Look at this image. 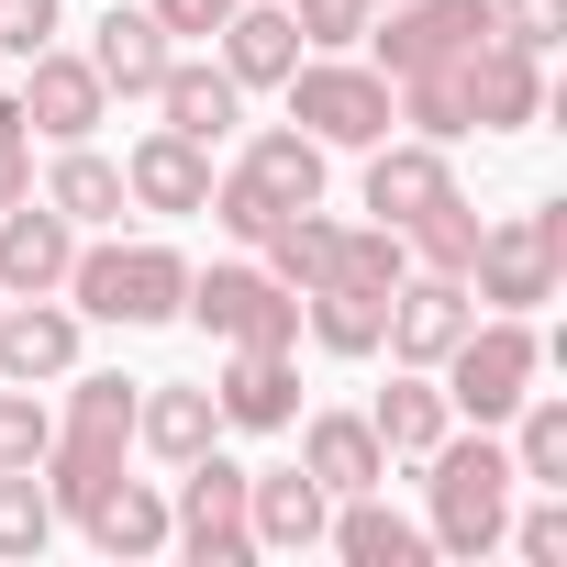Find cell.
Returning <instances> with one entry per match:
<instances>
[{
    "label": "cell",
    "mask_w": 567,
    "mask_h": 567,
    "mask_svg": "<svg viewBox=\"0 0 567 567\" xmlns=\"http://www.w3.org/2000/svg\"><path fill=\"white\" fill-rule=\"evenodd\" d=\"M278 90H290V123H301L323 156H334V145H379V134L401 123V101H390V79H379L368 56H301Z\"/></svg>",
    "instance_id": "5"
},
{
    "label": "cell",
    "mask_w": 567,
    "mask_h": 567,
    "mask_svg": "<svg viewBox=\"0 0 567 567\" xmlns=\"http://www.w3.org/2000/svg\"><path fill=\"white\" fill-rule=\"evenodd\" d=\"M423 489H434V523H423L434 556H489L501 523H512V489H523V478H512V445H501L489 423H478V434L445 423V445L423 456Z\"/></svg>",
    "instance_id": "1"
},
{
    "label": "cell",
    "mask_w": 567,
    "mask_h": 567,
    "mask_svg": "<svg viewBox=\"0 0 567 567\" xmlns=\"http://www.w3.org/2000/svg\"><path fill=\"white\" fill-rule=\"evenodd\" d=\"M68 256H79V223H68L45 189H23L12 212H0V290H12V301L68 290Z\"/></svg>",
    "instance_id": "13"
},
{
    "label": "cell",
    "mask_w": 567,
    "mask_h": 567,
    "mask_svg": "<svg viewBox=\"0 0 567 567\" xmlns=\"http://www.w3.org/2000/svg\"><path fill=\"white\" fill-rule=\"evenodd\" d=\"M0 301H12V290H0Z\"/></svg>",
    "instance_id": "43"
},
{
    "label": "cell",
    "mask_w": 567,
    "mask_h": 567,
    "mask_svg": "<svg viewBox=\"0 0 567 567\" xmlns=\"http://www.w3.org/2000/svg\"><path fill=\"white\" fill-rule=\"evenodd\" d=\"M323 545H334L346 567H423V556H434V534H423V523H401L379 489H357V501L323 523Z\"/></svg>",
    "instance_id": "25"
},
{
    "label": "cell",
    "mask_w": 567,
    "mask_h": 567,
    "mask_svg": "<svg viewBox=\"0 0 567 567\" xmlns=\"http://www.w3.org/2000/svg\"><path fill=\"white\" fill-rule=\"evenodd\" d=\"M478 323V301H467V278H434V267H401V290H390V334H379V357L390 368H445V346Z\"/></svg>",
    "instance_id": "9"
},
{
    "label": "cell",
    "mask_w": 567,
    "mask_h": 567,
    "mask_svg": "<svg viewBox=\"0 0 567 567\" xmlns=\"http://www.w3.org/2000/svg\"><path fill=\"white\" fill-rule=\"evenodd\" d=\"M45 200L68 212V223H123L134 200H123V167L101 156V145H56V167H45Z\"/></svg>",
    "instance_id": "28"
},
{
    "label": "cell",
    "mask_w": 567,
    "mask_h": 567,
    "mask_svg": "<svg viewBox=\"0 0 567 567\" xmlns=\"http://www.w3.org/2000/svg\"><path fill=\"white\" fill-rule=\"evenodd\" d=\"M167 545H178V556H200V567H245V556H256V534H245V467H234L223 445H200V456L178 467Z\"/></svg>",
    "instance_id": "7"
},
{
    "label": "cell",
    "mask_w": 567,
    "mask_h": 567,
    "mask_svg": "<svg viewBox=\"0 0 567 567\" xmlns=\"http://www.w3.org/2000/svg\"><path fill=\"white\" fill-rule=\"evenodd\" d=\"M567 278V200H534V212H501L478 223V256H467V301L489 312H545Z\"/></svg>",
    "instance_id": "3"
},
{
    "label": "cell",
    "mask_w": 567,
    "mask_h": 567,
    "mask_svg": "<svg viewBox=\"0 0 567 567\" xmlns=\"http://www.w3.org/2000/svg\"><path fill=\"white\" fill-rule=\"evenodd\" d=\"M79 368V312L56 301V290H34V301H0V379H68Z\"/></svg>",
    "instance_id": "18"
},
{
    "label": "cell",
    "mask_w": 567,
    "mask_h": 567,
    "mask_svg": "<svg viewBox=\"0 0 567 567\" xmlns=\"http://www.w3.org/2000/svg\"><path fill=\"white\" fill-rule=\"evenodd\" d=\"M212 346H301V290H278L267 267H189V301H178Z\"/></svg>",
    "instance_id": "6"
},
{
    "label": "cell",
    "mask_w": 567,
    "mask_h": 567,
    "mask_svg": "<svg viewBox=\"0 0 567 567\" xmlns=\"http://www.w3.org/2000/svg\"><path fill=\"white\" fill-rule=\"evenodd\" d=\"M456 90H467V123H478V134H523V123L545 112V56L478 34V45L456 56Z\"/></svg>",
    "instance_id": "12"
},
{
    "label": "cell",
    "mask_w": 567,
    "mask_h": 567,
    "mask_svg": "<svg viewBox=\"0 0 567 567\" xmlns=\"http://www.w3.org/2000/svg\"><path fill=\"white\" fill-rule=\"evenodd\" d=\"M45 445H56V412H45L23 379H0V467H34Z\"/></svg>",
    "instance_id": "35"
},
{
    "label": "cell",
    "mask_w": 567,
    "mask_h": 567,
    "mask_svg": "<svg viewBox=\"0 0 567 567\" xmlns=\"http://www.w3.org/2000/svg\"><path fill=\"white\" fill-rule=\"evenodd\" d=\"M323 523H334V489L312 467H245V534H256V556H312Z\"/></svg>",
    "instance_id": "11"
},
{
    "label": "cell",
    "mask_w": 567,
    "mask_h": 567,
    "mask_svg": "<svg viewBox=\"0 0 567 567\" xmlns=\"http://www.w3.org/2000/svg\"><path fill=\"white\" fill-rule=\"evenodd\" d=\"M245 178H256L278 212H312V200H323V145H312L301 123H267V134L245 145Z\"/></svg>",
    "instance_id": "27"
},
{
    "label": "cell",
    "mask_w": 567,
    "mask_h": 567,
    "mask_svg": "<svg viewBox=\"0 0 567 567\" xmlns=\"http://www.w3.org/2000/svg\"><path fill=\"white\" fill-rule=\"evenodd\" d=\"M45 534H56L45 478L34 467H0V556H45Z\"/></svg>",
    "instance_id": "33"
},
{
    "label": "cell",
    "mask_w": 567,
    "mask_h": 567,
    "mask_svg": "<svg viewBox=\"0 0 567 567\" xmlns=\"http://www.w3.org/2000/svg\"><path fill=\"white\" fill-rule=\"evenodd\" d=\"M223 68L234 90H278L301 68V23H290V0H234L223 12Z\"/></svg>",
    "instance_id": "20"
},
{
    "label": "cell",
    "mask_w": 567,
    "mask_h": 567,
    "mask_svg": "<svg viewBox=\"0 0 567 567\" xmlns=\"http://www.w3.org/2000/svg\"><path fill=\"white\" fill-rule=\"evenodd\" d=\"M156 112H167V134H189V145H223V134L245 123V90H234V68H223V56H167V79H156Z\"/></svg>",
    "instance_id": "19"
},
{
    "label": "cell",
    "mask_w": 567,
    "mask_h": 567,
    "mask_svg": "<svg viewBox=\"0 0 567 567\" xmlns=\"http://www.w3.org/2000/svg\"><path fill=\"white\" fill-rule=\"evenodd\" d=\"M0 145H34V134H23V101H12V90H0Z\"/></svg>",
    "instance_id": "42"
},
{
    "label": "cell",
    "mask_w": 567,
    "mask_h": 567,
    "mask_svg": "<svg viewBox=\"0 0 567 567\" xmlns=\"http://www.w3.org/2000/svg\"><path fill=\"white\" fill-rule=\"evenodd\" d=\"M23 134H45V145H90L101 134V112H112V90H101V68L90 56H68V45H45V56H23Z\"/></svg>",
    "instance_id": "10"
},
{
    "label": "cell",
    "mask_w": 567,
    "mask_h": 567,
    "mask_svg": "<svg viewBox=\"0 0 567 567\" xmlns=\"http://www.w3.org/2000/svg\"><path fill=\"white\" fill-rule=\"evenodd\" d=\"M145 12H156L167 34H223V12H234V0H145Z\"/></svg>",
    "instance_id": "40"
},
{
    "label": "cell",
    "mask_w": 567,
    "mask_h": 567,
    "mask_svg": "<svg viewBox=\"0 0 567 567\" xmlns=\"http://www.w3.org/2000/svg\"><path fill=\"white\" fill-rule=\"evenodd\" d=\"M134 401H145V379H112V368H68V423L56 434H90V445H134Z\"/></svg>",
    "instance_id": "30"
},
{
    "label": "cell",
    "mask_w": 567,
    "mask_h": 567,
    "mask_svg": "<svg viewBox=\"0 0 567 567\" xmlns=\"http://www.w3.org/2000/svg\"><path fill=\"white\" fill-rule=\"evenodd\" d=\"M123 200L134 212H200L212 200V145H189V134H134V156H123Z\"/></svg>",
    "instance_id": "17"
},
{
    "label": "cell",
    "mask_w": 567,
    "mask_h": 567,
    "mask_svg": "<svg viewBox=\"0 0 567 567\" xmlns=\"http://www.w3.org/2000/svg\"><path fill=\"white\" fill-rule=\"evenodd\" d=\"M301 467H312L334 501H357V489H390V445L368 434V412H312V423H301Z\"/></svg>",
    "instance_id": "22"
},
{
    "label": "cell",
    "mask_w": 567,
    "mask_h": 567,
    "mask_svg": "<svg viewBox=\"0 0 567 567\" xmlns=\"http://www.w3.org/2000/svg\"><path fill=\"white\" fill-rule=\"evenodd\" d=\"M512 478L567 489V401H556V390H523V401H512Z\"/></svg>",
    "instance_id": "29"
},
{
    "label": "cell",
    "mask_w": 567,
    "mask_h": 567,
    "mask_svg": "<svg viewBox=\"0 0 567 567\" xmlns=\"http://www.w3.org/2000/svg\"><path fill=\"white\" fill-rule=\"evenodd\" d=\"M200 212H212V223H223L234 245H256V234L278 223V200H267V189H256L245 167H212V200H200Z\"/></svg>",
    "instance_id": "36"
},
{
    "label": "cell",
    "mask_w": 567,
    "mask_h": 567,
    "mask_svg": "<svg viewBox=\"0 0 567 567\" xmlns=\"http://www.w3.org/2000/svg\"><path fill=\"white\" fill-rule=\"evenodd\" d=\"M23 189H34V145H0V212H12Z\"/></svg>",
    "instance_id": "41"
},
{
    "label": "cell",
    "mask_w": 567,
    "mask_h": 567,
    "mask_svg": "<svg viewBox=\"0 0 567 567\" xmlns=\"http://www.w3.org/2000/svg\"><path fill=\"white\" fill-rule=\"evenodd\" d=\"M445 423H456V412H445V379H434V368H401V379L368 401V434L390 445V467H423V456L445 445Z\"/></svg>",
    "instance_id": "21"
},
{
    "label": "cell",
    "mask_w": 567,
    "mask_h": 567,
    "mask_svg": "<svg viewBox=\"0 0 567 567\" xmlns=\"http://www.w3.org/2000/svg\"><path fill=\"white\" fill-rule=\"evenodd\" d=\"M68 523H79L101 556H156V545H167V501H156L145 478H101V489H90Z\"/></svg>",
    "instance_id": "24"
},
{
    "label": "cell",
    "mask_w": 567,
    "mask_h": 567,
    "mask_svg": "<svg viewBox=\"0 0 567 567\" xmlns=\"http://www.w3.org/2000/svg\"><path fill=\"white\" fill-rule=\"evenodd\" d=\"M512 545H523V567H567V489H545L523 523H501Z\"/></svg>",
    "instance_id": "38"
},
{
    "label": "cell",
    "mask_w": 567,
    "mask_h": 567,
    "mask_svg": "<svg viewBox=\"0 0 567 567\" xmlns=\"http://www.w3.org/2000/svg\"><path fill=\"white\" fill-rule=\"evenodd\" d=\"M134 445H145V456H167V467H189L200 445H223V401H212V390H189V379H156V390L134 401Z\"/></svg>",
    "instance_id": "23"
},
{
    "label": "cell",
    "mask_w": 567,
    "mask_h": 567,
    "mask_svg": "<svg viewBox=\"0 0 567 567\" xmlns=\"http://www.w3.org/2000/svg\"><path fill=\"white\" fill-rule=\"evenodd\" d=\"M56 45V0H0V56H45Z\"/></svg>",
    "instance_id": "39"
},
{
    "label": "cell",
    "mask_w": 567,
    "mask_h": 567,
    "mask_svg": "<svg viewBox=\"0 0 567 567\" xmlns=\"http://www.w3.org/2000/svg\"><path fill=\"white\" fill-rule=\"evenodd\" d=\"M489 34V0H379V23H368V68L379 79H412V68H445Z\"/></svg>",
    "instance_id": "8"
},
{
    "label": "cell",
    "mask_w": 567,
    "mask_h": 567,
    "mask_svg": "<svg viewBox=\"0 0 567 567\" xmlns=\"http://www.w3.org/2000/svg\"><path fill=\"white\" fill-rule=\"evenodd\" d=\"M445 189H456L445 145H423V134H379V145H368V212H379L390 234H401V223H423Z\"/></svg>",
    "instance_id": "16"
},
{
    "label": "cell",
    "mask_w": 567,
    "mask_h": 567,
    "mask_svg": "<svg viewBox=\"0 0 567 567\" xmlns=\"http://www.w3.org/2000/svg\"><path fill=\"white\" fill-rule=\"evenodd\" d=\"M290 23H301V56H357L379 0H290Z\"/></svg>",
    "instance_id": "34"
},
{
    "label": "cell",
    "mask_w": 567,
    "mask_h": 567,
    "mask_svg": "<svg viewBox=\"0 0 567 567\" xmlns=\"http://www.w3.org/2000/svg\"><path fill=\"white\" fill-rule=\"evenodd\" d=\"M79 56L101 68V90H112V101H156V79H167L178 34H167L156 12H123V0H112V12L90 23V45H79Z\"/></svg>",
    "instance_id": "15"
},
{
    "label": "cell",
    "mask_w": 567,
    "mask_h": 567,
    "mask_svg": "<svg viewBox=\"0 0 567 567\" xmlns=\"http://www.w3.org/2000/svg\"><path fill=\"white\" fill-rule=\"evenodd\" d=\"M301 334L323 346V357H379V334H390V301L379 290H346V278H323V290H301Z\"/></svg>",
    "instance_id": "26"
},
{
    "label": "cell",
    "mask_w": 567,
    "mask_h": 567,
    "mask_svg": "<svg viewBox=\"0 0 567 567\" xmlns=\"http://www.w3.org/2000/svg\"><path fill=\"white\" fill-rule=\"evenodd\" d=\"M212 401H223L234 434H290V423H301V368H290V346H234L223 379H212Z\"/></svg>",
    "instance_id": "14"
},
{
    "label": "cell",
    "mask_w": 567,
    "mask_h": 567,
    "mask_svg": "<svg viewBox=\"0 0 567 567\" xmlns=\"http://www.w3.org/2000/svg\"><path fill=\"white\" fill-rule=\"evenodd\" d=\"M534 368H545V334H534V312H478L456 346H445V412H467V423H512V401L534 390Z\"/></svg>",
    "instance_id": "4"
},
{
    "label": "cell",
    "mask_w": 567,
    "mask_h": 567,
    "mask_svg": "<svg viewBox=\"0 0 567 567\" xmlns=\"http://www.w3.org/2000/svg\"><path fill=\"white\" fill-rule=\"evenodd\" d=\"M178 301H189V256H178V245H123V234H101V245L68 256V312H79V323L145 334V323H178Z\"/></svg>",
    "instance_id": "2"
},
{
    "label": "cell",
    "mask_w": 567,
    "mask_h": 567,
    "mask_svg": "<svg viewBox=\"0 0 567 567\" xmlns=\"http://www.w3.org/2000/svg\"><path fill=\"white\" fill-rule=\"evenodd\" d=\"M489 34L523 45V56H556L567 45V0H489Z\"/></svg>",
    "instance_id": "37"
},
{
    "label": "cell",
    "mask_w": 567,
    "mask_h": 567,
    "mask_svg": "<svg viewBox=\"0 0 567 567\" xmlns=\"http://www.w3.org/2000/svg\"><path fill=\"white\" fill-rule=\"evenodd\" d=\"M401 267H412V245H401L390 223H334V267H323V278H346V290H379V301H390Z\"/></svg>",
    "instance_id": "31"
},
{
    "label": "cell",
    "mask_w": 567,
    "mask_h": 567,
    "mask_svg": "<svg viewBox=\"0 0 567 567\" xmlns=\"http://www.w3.org/2000/svg\"><path fill=\"white\" fill-rule=\"evenodd\" d=\"M401 245H412V267H434V278H467V256H478V200H434L423 223H401Z\"/></svg>",
    "instance_id": "32"
}]
</instances>
